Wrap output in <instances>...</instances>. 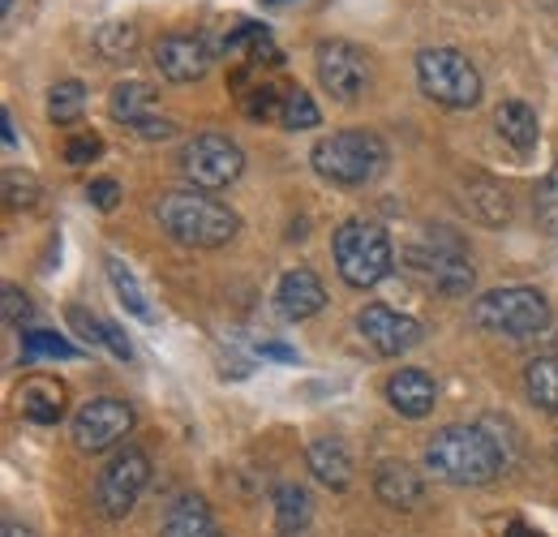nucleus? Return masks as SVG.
I'll return each instance as SVG.
<instances>
[{
	"label": "nucleus",
	"mask_w": 558,
	"mask_h": 537,
	"mask_svg": "<svg viewBox=\"0 0 558 537\" xmlns=\"http://www.w3.org/2000/svg\"><path fill=\"white\" fill-rule=\"evenodd\" d=\"M425 469L447 486H489L502 473V452L482 426H442L425 448Z\"/></svg>",
	"instance_id": "nucleus-1"
},
{
	"label": "nucleus",
	"mask_w": 558,
	"mask_h": 537,
	"mask_svg": "<svg viewBox=\"0 0 558 537\" xmlns=\"http://www.w3.org/2000/svg\"><path fill=\"white\" fill-rule=\"evenodd\" d=\"M159 228L194 250H219L241 232V219L232 206H223L219 199H210L207 190H172L163 194L155 206Z\"/></svg>",
	"instance_id": "nucleus-2"
},
{
	"label": "nucleus",
	"mask_w": 558,
	"mask_h": 537,
	"mask_svg": "<svg viewBox=\"0 0 558 537\" xmlns=\"http://www.w3.org/2000/svg\"><path fill=\"white\" fill-rule=\"evenodd\" d=\"M310 164L323 181L331 186H369L383 177L387 168V142L374 134V130H340V134H327L314 142L310 151Z\"/></svg>",
	"instance_id": "nucleus-3"
},
{
	"label": "nucleus",
	"mask_w": 558,
	"mask_h": 537,
	"mask_svg": "<svg viewBox=\"0 0 558 537\" xmlns=\"http://www.w3.org/2000/svg\"><path fill=\"white\" fill-rule=\"evenodd\" d=\"M331 254H336V271L349 288H374L383 284L391 267H396V250L391 237L374 224V219H344L331 237Z\"/></svg>",
	"instance_id": "nucleus-4"
},
{
	"label": "nucleus",
	"mask_w": 558,
	"mask_h": 537,
	"mask_svg": "<svg viewBox=\"0 0 558 537\" xmlns=\"http://www.w3.org/2000/svg\"><path fill=\"white\" fill-rule=\"evenodd\" d=\"M550 301L537 293V288H524V284H511V288H494L486 297L473 301V323L489 332V336H507V339H529L542 336L550 327Z\"/></svg>",
	"instance_id": "nucleus-5"
},
{
	"label": "nucleus",
	"mask_w": 558,
	"mask_h": 537,
	"mask_svg": "<svg viewBox=\"0 0 558 537\" xmlns=\"http://www.w3.org/2000/svg\"><path fill=\"white\" fill-rule=\"evenodd\" d=\"M417 86L425 99L456 112L482 104V73L460 48H425L417 57Z\"/></svg>",
	"instance_id": "nucleus-6"
},
{
	"label": "nucleus",
	"mask_w": 558,
	"mask_h": 537,
	"mask_svg": "<svg viewBox=\"0 0 558 537\" xmlns=\"http://www.w3.org/2000/svg\"><path fill=\"white\" fill-rule=\"evenodd\" d=\"M409 263L413 271H421L442 297H469L473 293V259H469V246L451 232V228H429L425 241H417L409 250Z\"/></svg>",
	"instance_id": "nucleus-7"
},
{
	"label": "nucleus",
	"mask_w": 558,
	"mask_h": 537,
	"mask_svg": "<svg viewBox=\"0 0 558 537\" xmlns=\"http://www.w3.org/2000/svg\"><path fill=\"white\" fill-rule=\"evenodd\" d=\"M181 172L194 190H228L245 172V155L228 134H198L181 151Z\"/></svg>",
	"instance_id": "nucleus-8"
},
{
	"label": "nucleus",
	"mask_w": 558,
	"mask_h": 537,
	"mask_svg": "<svg viewBox=\"0 0 558 537\" xmlns=\"http://www.w3.org/2000/svg\"><path fill=\"white\" fill-rule=\"evenodd\" d=\"M150 486V461L138 448H125L108 461V469L99 473L95 481V503L108 521H121L134 512V503L142 499V490Z\"/></svg>",
	"instance_id": "nucleus-9"
},
{
	"label": "nucleus",
	"mask_w": 558,
	"mask_h": 537,
	"mask_svg": "<svg viewBox=\"0 0 558 537\" xmlns=\"http://www.w3.org/2000/svg\"><path fill=\"white\" fill-rule=\"evenodd\" d=\"M314 61H318V82L331 99L356 104L369 91V57L349 39H323Z\"/></svg>",
	"instance_id": "nucleus-10"
},
{
	"label": "nucleus",
	"mask_w": 558,
	"mask_h": 537,
	"mask_svg": "<svg viewBox=\"0 0 558 537\" xmlns=\"http://www.w3.org/2000/svg\"><path fill=\"white\" fill-rule=\"evenodd\" d=\"M70 430L77 452H108L134 430V408L117 396H95L73 413Z\"/></svg>",
	"instance_id": "nucleus-11"
},
{
	"label": "nucleus",
	"mask_w": 558,
	"mask_h": 537,
	"mask_svg": "<svg viewBox=\"0 0 558 537\" xmlns=\"http://www.w3.org/2000/svg\"><path fill=\"white\" fill-rule=\"evenodd\" d=\"M356 332H361V339L374 353H383V357H400V353L417 348L421 339H425V327H421L417 319L413 314H400L391 306H365L356 314Z\"/></svg>",
	"instance_id": "nucleus-12"
},
{
	"label": "nucleus",
	"mask_w": 558,
	"mask_h": 537,
	"mask_svg": "<svg viewBox=\"0 0 558 537\" xmlns=\"http://www.w3.org/2000/svg\"><path fill=\"white\" fill-rule=\"evenodd\" d=\"M155 69H159L168 82H177V86L203 82L210 69L207 39H203V35H163V39L155 44Z\"/></svg>",
	"instance_id": "nucleus-13"
},
{
	"label": "nucleus",
	"mask_w": 558,
	"mask_h": 537,
	"mask_svg": "<svg viewBox=\"0 0 558 537\" xmlns=\"http://www.w3.org/2000/svg\"><path fill=\"white\" fill-rule=\"evenodd\" d=\"M323 306H327V288H323V279L310 267H292L279 275L276 310L288 323H305V319H314Z\"/></svg>",
	"instance_id": "nucleus-14"
},
{
	"label": "nucleus",
	"mask_w": 558,
	"mask_h": 537,
	"mask_svg": "<svg viewBox=\"0 0 558 537\" xmlns=\"http://www.w3.org/2000/svg\"><path fill=\"white\" fill-rule=\"evenodd\" d=\"M460 206L477 224H486V228H502L511 219V194H507V186H498L494 177H482V172L460 186Z\"/></svg>",
	"instance_id": "nucleus-15"
},
{
	"label": "nucleus",
	"mask_w": 558,
	"mask_h": 537,
	"mask_svg": "<svg viewBox=\"0 0 558 537\" xmlns=\"http://www.w3.org/2000/svg\"><path fill=\"white\" fill-rule=\"evenodd\" d=\"M387 401L391 408L400 413V417H425L434 401H438V387H434V379L425 374V370H396L391 379H387Z\"/></svg>",
	"instance_id": "nucleus-16"
},
{
	"label": "nucleus",
	"mask_w": 558,
	"mask_h": 537,
	"mask_svg": "<svg viewBox=\"0 0 558 537\" xmlns=\"http://www.w3.org/2000/svg\"><path fill=\"white\" fill-rule=\"evenodd\" d=\"M374 494H378L387 508H396V512H413L421 503V494H425V486H421V477L409 469V465L383 461V465L374 469Z\"/></svg>",
	"instance_id": "nucleus-17"
},
{
	"label": "nucleus",
	"mask_w": 558,
	"mask_h": 537,
	"mask_svg": "<svg viewBox=\"0 0 558 537\" xmlns=\"http://www.w3.org/2000/svg\"><path fill=\"white\" fill-rule=\"evenodd\" d=\"M305 461H310V473L327 486V490H349L352 481V452L344 448V439H314L305 448Z\"/></svg>",
	"instance_id": "nucleus-18"
},
{
	"label": "nucleus",
	"mask_w": 558,
	"mask_h": 537,
	"mask_svg": "<svg viewBox=\"0 0 558 537\" xmlns=\"http://www.w3.org/2000/svg\"><path fill=\"white\" fill-rule=\"evenodd\" d=\"M159 537H223V534H219V525H215V516H210L207 499L185 494V499H177V503L168 508Z\"/></svg>",
	"instance_id": "nucleus-19"
},
{
	"label": "nucleus",
	"mask_w": 558,
	"mask_h": 537,
	"mask_svg": "<svg viewBox=\"0 0 558 537\" xmlns=\"http://www.w3.org/2000/svg\"><path fill=\"white\" fill-rule=\"evenodd\" d=\"M17 408H22V417H31L35 426H52V421H61V413H65V387H61L57 379H26V383L17 387Z\"/></svg>",
	"instance_id": "nucleus-20"
},
{
	"label": "nucleus",
	"mask_w": 558,
	"mask_h": 537,
	"mask_svg": "<svg viewBox=\"0 0 558 537\" xmlns=\"http://www.w3.org/2000/svg\"><path fill=\"white\" fill-rule=\"evenodd\" d=\"M494 126H498V138H502L511 151H520V155H529V151L537 146V138H542L537 112H533L529 104H520V99H507V104H498V112H494Z\"/></svg>",
	"instance_id": "nucleus-21"
},
{
	"label": "nucleus",
	"mask_w": 558,
	"mask_h": 537,
	"mask_svg": "<svg viewBox=\"0 0 558 537\" xmlns=\"http://www.w3.org/2000/svg\"><path fill=\"white\" fill-rule=\"evenodd\" d=\"M223 52H228L232 61H241V65H279V52H276V44H271V35H267L263 26H250V22L228 35Z\"/></svg>",
	"instance_id": "nucleus-22"
},
{
	"label": "nucleus",
	"mask_w": 558,
	"mask_h": 537,
	"mask_svg": "<svg viewBox=\"0 0 558 537\" xmlns=\"http://www.w3.org/2000/svg\"><path fill=\"white\" fill-rule=\"evenodd\" d=\"M276 529L288 537L305 534V525H310V516H314V499H310V490L305 486H292V481H283L276 486Z\"/></svg>",
	"instance_id": "nucleus-23"
},
{
	"label": "nucleus",
	"mask_w": 558,
	"mask_h": 537,
	"mask_svg": "<svg viewBox=\"0 0 558 537\" xmlns=\"http://www.w3.org/2000/svg\"><path fill=\"white\" fill-rule=\"evenodd\" d=\"M150 108H155V91H150L146 82H121V86H112V95H108L112 121H121V126H130V130L150 117Z\"/></svg>",
	"instance_id": "nucleus-24"
},
{
	"label": "nucleus",
	"mask_w": 558,
	"mask_h": 537,
	"mask_svg": "<svg viewBox=\"0 0 558 537\" xmlns=\"http://www.w3.org/2000/svg\"><path fill=\"white\" fill-rule=\"evenodd\" d=\"M524 392L542 413H558V353L555 357H537L524 370Z\"/></svg>",
	"instance_id": "nucleus-25"
},
{
	"label": "nucleus",
	"mask_w": 558,
	"mask_h": 537,
	"mask_svg": "<svg viewBox=\"0 0 558 537\" xmlns=\"http://www.w3.org/2000/svg\"><path fill=\"white\" fill-rule=\"evenodd\" d=\"M104 267H108V279H112V288H117L121 306H125L134 319H142V323H155V310L146 306V293H142V284L134 279V271L125 267L117 254H108V259H104Z\"/></svg>",
	"instance_id": "nucleus-26"
},
{
	"label": "nucleus",
	"mask_w": 558,
	"mask_h": 537,
	"mask_svg": "<svg viewBox=\"0 0 558 537\" xmlns=\"http://www.w3.org/2000/svg\"><path fill=\"white\" fill-rule=\"evenodd\" d=\"M134 48H138V26L134 22H108V26L95 31V52L112 65H125L134 57Z\"/></svg>",
	"instance_id": "nucleus-27"
},
{
	"label": "nucleus",
	"mask_w": 558,
	"mask_h": 537,
	"mask_svg": "<svg viewBox=\"0 0 558 537\" xmlns=\"http://www.w3.org/2000/svg\"><path fill=\"white\" fill-rule=\"evenodd\" d=\"M82 112H86V86H82L77 77L57 82V86L48 91V117H52L57 126H73Z\"/></svg>",
	"instance_id": "nucleus-28"
},
{
	"label": "nucleus",
	"mask_w": 558,
	"mask_h": 537,
	"mask_svg": "<svg viewBox=\"0 0 558 537\" xmlns=\"http://www.w3.org/2000/svg\"><path fill=\"white\" fill-rule=\"evenodd\" d=\"M77 357V348H73L65 336H57V332H26L22 336V361H73Z\"/></svg>",
	"instance_id": "nucleus-29"
},
{
	"label": "nucleus",
	"mask_w": 558,
	"mask_h": 537,
	"mask_svg": "<svg viewBox=\"0 0 558 537\" xmlns=\"http://www.w3.org/2000/svg\"><path fill=\"white\" fill-rule=\"evenodd\" d=\"M318 121H323L318 104H314L301 86H288V91H283V104H279V126H283V130H314Z\"/></svg>",
	"instance_id": "nucleus-30"
},
{
	"label": "nucleus",
	"mask_w": 558,
	"mask_h": 537,
	"mask_svg": "<svg viewBox=\"0 0 558 537\" xmlns=\"http://www.w3.org/2000/svg\"><path fill=\"white\" fill-rule=\"evenodd\" d=\"M533 219L546 237H558V164L542 177V186L533 194Z\"/></svg>",
	"instance_id": "nucleus-31"
},
{
	"label": "nucleus",
	"mask_w": 558,
	"mask_h": 537,
	"mask_svg": "<svg viewBox=\"0 0 558 537\" xmlns=\"http://www.w3.org/2000/svg\"><path fill=\"white\" fill-rule=\"evenodd\" d=\"M4 199H9V206H35V199H39V181H35L31 172L9 168V172H4Z\"/></svg>",
	"instance_id": "nucleus-32"
},
{
	"label": "nucleus",
	"mask_w": 558,
	"mask_h": 537,
	"mask_svg": "<svg viewBox=\"0 0 558 537\" xmlns=\"http://www.w3.org/2000/svg\"><path fill=\"white\" fill-rule=\"evenodd\" d=\"M70 327H77L90 344H104V348H108V332H112V323H99V319H95V314H86L82 306H70Z\"/></svg>",
	"instance_id": "nucleus-33"
},
{
	"label": "nucleus",
	"mask_w": 558,
	"mask_h": 537,
	"mask_svg": "<svg viewBox=\"0 0 558 537\" xmlns=\"http://www.w3.org/2000/svg\"><path fill=\"white\" fill-rule=\"evenodd\" d=\"M99 151H104V142H99V134H77V138H70V146H65V164H73V168H82V164L99 159Z\"/></svg>",
	"instance_id": "nucleus-34"
},
{
	"label": "nucleus",
	"mask_w": 558,
	"mask_h": 537,
	"mask_svg": "<svg viewBox=\"0 0 558 537\" xmlns=\"http://www.w3.org/2000/svg\"><path fill=\"white\" fill-rule=\"evenodd\" d=\"M86 199H90V206H99V211H112L121 202V186L112 177H99V181L86 186Z\"/></svg>",
	"instance_id": "nucleus-35"
},
{
	"label": "nucleus",
	"mask_w": 558,
	"mask_h": 537,
	"mask_svg": "<svg viewBox=\"0 0 558 537\" xmlns=\"http://www.w3.org/2000/svg\"><path fill=\"white\" fill-rule=\"evenodd\" d=\"M26 319H31V301H26L22 288L9 284V288H4V323H9V327H22Z\"/></svg>",
	"instance_id": "nucleus-36"
},
{
	"label": "nucleus",
	"mask_w": 558,
	"mask_h": 537,
	"mask_svg": "<svg viewBox=\"0 0 558 537\" xmlns=\"http://www.w3.org/2000/svg\"><path fill=\"white\" fill-rule=\"evenodd\" d=\"M134 134L146 138V142H163V138L177 134V126H172L168 117H146V121H138V126H134Z\"/></svg>",
	"instance_id": "nucleus-37"
},
{
	"label": "nucleus",
	"mask_w": 558,
	"mask_h": 537,
	"mask_svg": "<svg viewBox=\"0 0 558 537\" xmlns=\"http://www.w3.org/2000/svg\"><path fill=\"white\" fill-rule=\"evenodd\" d=\"M258 353H263V357H276V361H296V353H292V348H283V344H263Z\"/></svg>",
	"instance_id": "nucleus-38"
},
{
	"label": "nucleus",
	"mask_w": 558,
	"mask_h": 537,
	"mask_svg": "<svg viewBox=\"0 0 558 537\" xmlns=\"http://www.w3.org/2000/svg\"><path fill=\"white\" fill-rule=\"evenodd\" d=\"M502 537H546V534H542V529H533V525H511Z\"/></svg>",
	"instance_id": "nucleus-39"
},
{
	"label": "nucleus",
	"mask_w": 558,
	"mask_h": 537,
	"mask_svg": "<svg viewBox=\"0 0 558 537\" xmlns=\"http://www.w3.org/2000/svg\"><path fill=\"white\" fill-rule=\"evenodd\" d=\"M0 537H35V534H31L26 525H17V521H9V525L0 529Z\"/></svg>",
	"instance_id": "nucleus-40"
},
{
	"label": "nucleus",
	"mask_w": 558,
	"mask_h": 537,
	"mask_svg": "<svg viewBox=\"0 0 558 537\" xmlns=\"http://www.w3.org/2000/svg\"><path fill=\"white\" fill-rule=\"evenodd\" d=\"M0 121H4V146H17V134H13V117H9V108H4V117H0Z\"/></svg>",
	"instance_id": "nucleus-41"
},
{
	"label": "nucleus",
	"mask_w": 558,
	"mask_h": 537,
	"mask_svg": "<svg viewBox=\"0 0 558 537\" xmlns=\"http://www.w3.org/2000/svg\"><path fill=\"white\" fill-rule=\"evenodd\" d=\"M0 4H4V17H9L13 13V0H0Z\"/></svg>",
	"instance_id": "nucleus-42"
},
{
	"label": "nucleus",
	"mask_w": 558,
	"mask_h": 537,
	"mask_svg": "<svg viewBox=\"0 0 558 537\" xmlns=\"http://www.w3.org/2000/svg\"><path fill=\"white\" fill-rule=\"evenodd\" d=\"M537 4H546V9H558V0H537Z\"/></svg>",
	"instance_id": "nucleus-43"
},
{
	"label": "nucleus",
	"mask_w": 558,
	"mask_h": 537,
	"mask_svg": "<svg viewBox=\"0 0 558 537\" xmlns=\"http://www.w3.org/2000/svg\"><path fill=\"white\" fill-rule=\"evenodd\" d=\"M271 4H279V0H271Z\"/></svg>",
	"instance_id": "nucleus-44"
},
{
	"label": "nucleus",
	"mask_w": 558,
	"mask_h": 537,
	"mask_svg": "<svg viewBox=\"0 0 558 537\" xmlns=\"http://www.w3.org/2000/svg\"><path fill=\"white\" fill-rule=\"evenodd\" d=\"M296 537H301V534H296Z\"/></svg>",
	"instance_id": "nucleus-45"
}]
</instances>
